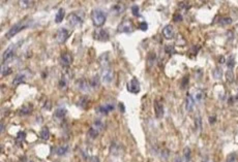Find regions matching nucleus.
<instances>
[{
	"instance_id": "obj_17",
	"label": "nucleus",
	"mask_w": 238,
	"mask_h": 162,
	"mask_svg": "<svg viewBox=\"0 0 238 162\" xmlns=\"http://www.w3.org/2000/svg\"><path fill=\"white\" fill-rule=\"evenodd\" d=\"M25 80H26L25 74H19L16 75V77H15V79H13V86H18V85H20V84H22V83L25 82Z\"/></svg>"
},
{
	"instance_id": "obj_18",
	"label": "nucleus",
	"mask_w": 238,
	"mask_h": 162,
	"mask_svg": "<svg viewBox=\"0 0 238 162\" xmlns=\"http://www.w3.org/2000/svg\"><path fill=\"white\" fill-rule=\"evenodd\" d=\"M64 15H65V10L64 9H59L58 10H57L56 13V16H55V22L56 23H61L62 20L64 19Z\"/></svg>"
},
{
	"instance_id": "obj_13",
	"label": "nucleus",
	"mask_w": 238,
	"mask_h": 162,
	"mask_svg": "<svg viewBox=\"0 0 238 162\" xmlns=\"http://www.w3.org/2000/svg\"><path fill=\"white\" fill-rule=\"evenodd\" d=\"M195 107V100H194L191 94L187 93V97H185V110L187 112H191Z\"/></svg>"
},
{
	"instance_id": "obj_35",
	"label": "nucleus",
	"mask_w": 238,
	"mask_h": 162,
	"mask_svg": "<svg viewBox=\"0 0 238 162\" xmlns=\"http://www.w3.org/2000/svg\"><path fill=\"white\" fill-rule=\"evenodd\" d=\"M226 162H237V154L236 153L230 154L228 156V158H227Z\"/></svg>"
},
{
	"instance_id": "obj_22",
	"label": "nucleus",
	"mask_w": 238,
	"mask_h": 162,
	"mask_svg": "<svg viewBox=\"0 0 238 162\" xmlns=\"http://www.w3.org/2000/svg\"><path fill=\"white\" fill-rule=\"evenodd\" d=\"M100 77L98 75H94L93 77L91 79V81H90V85H91V87L95 89V88H98V86H100Z\"/></svg>"
},
{
	"instance_id": "obj_3",
	"label": "nucleus",
	"mask_w": 238,
	"mask_h": 162,
	"mask_svg": "<svg viewBox=\"0 0 238 162\" xmlns=\"http://www.w3.org/2000/svg\"><path fill=\"white\" fill-rule=\"evenodd\" d=\"M113 79H114V72H113V70L110 68V66L103 68L102 79H100L102 82L104 84H110L112 81H113Z\"/></svg>"
},
{
	"instance_id": "obj_33",
	"label": "nucleus",
	"mask_w": 238,
	"mask_h": 162,
	"mask_svg": "<svg viewBox=\"0 0 238 162\" xmlns=\"http://www.w3.org/2000/svg\"><path fill=\"white\" fill-rule=\"evenodd\" d=\"M25 137H26V133L25 132H23V131H20L18 133V135H17V142H20V144H22L23 142V140L25 139Z\"/></svg>"
},
{
	"instance_id": "obj_4",
	"label": "nucleus",
	"mask_w": 238,
	"mask_h": 162,
	"mask_svg": "<svg viewBox=\"0 0 238 162\" xmlns=\"http://www.w3.org/2000/svg\"><path fill=\"white\" fill-rule=\"evenodd\" d=\"M93 37L94 39L100 40V41H108L110 38V35H109L108 30H106V29H96L93 32Z\"/></svg>"
},
{
	"instance_id": "obj_41",
	"label": "nucleus",
	"mask_w": 238,
	"mask_h": 162,
	"mask_svg": "<svg viewBox=\"0 0 238 162\" xmlns=\"http://www.w3.org/2000/svg\"><path fill=\"white\" fill-rule=\"evenodd\" d=\"M234 65H235V60H234L233 57H231V58L229 59V61H228V67L230 68V70H232V68L234 67Z\"/></svg>"
},
{
	"instance_id": "obj_15",
	"label": "nucleus",
	"mask_w": 238,
	"mask_h": 162,
	"mask_svg": "<svg viewBox=\"0 0 238 162\" xmlns=\"http://www.w3.org/2000/svg\"><path fill=\"white\" fill-rule=\"evenodd\" d=\"M78 87L81 91H83V92H88L90 89H91V85H90V83L87 82L86 80H80V81H78Z\"/></svg>"
},
{
	"instance_id": "obj_36",
	"label": "nucleus",
	"mask_w": 238,
	"mask_h": 162,
	"mask_svg": "<svg viewBox=\"0 0 238 162\" xmlns=\"http://www.w3.org/2000/svg\"><path fill=\"white\" fill-rule=\"evenodd\" d=\"M227 75V81L230 83H232L234 81V74H233V71L232 70H228V72L226 74Z\"/></svg>"
},
{
	"instance_id": "obj_10",
	"label": "nucleus",
	"mask_w": 238,
	"mask_h": 162,
	"mask_svg": "<svg viewBox=\"0 0 238 162\" xmlns=\"http://www.w3.org/2000/svg\"><path fill=\"white\" fill-rule=\"evenodd\" d=\"M154 114L157 119H162L164 117L165 109H164V105L161 101L154 100Z\"/></svg>"
},
{
	"instance_id": "obj_31",
	"label": "nucleus",
	"mask_w": 238,
	"mask_h": 162,
	"mask_svg": "<svg viewBox=\"0 0 238 162\" xmlns=\"http://www.w3.org/2000/svg\"><path fill=\"white\" fill-rule=\"evenodd\" d=\"M212 74H213V77H214L217 80H220L221 77V74H223V71H221V68H215L214 70H213Z\"/></svg>"
},
{
	"instance_id": "obj_16",
	"label": "nucleus",
	"mask_w": 238,
	"mask_h": 162,
	"mask_svg": "<svg viewBox=\"0 0 238 162\" xmlns=\"http://www.w3.org/2000/svg\"><path fill=\"white\" fill-rule=\"evenodd\" d=\"M66 114H67L66 109H64V107H58L55 110V113H54V118L57 119V120H62V119H64Z\"/></svg>"
},
{
	"instance_id": "obj_7",
	"label": "nucleus",
	"mask_w": 238,
	"mask_h": 162,
	"mask_svg": "<svg viewBox=\"0 0 238 162\" xmlns=\"http://www.w3.org/2000/svg\"><path fill=\"white\" fill-rule=\"evenodd\" d=\"M127 91L133 94H138L140 92V83H139V81L136 77H134V79L130 80V82H128Z\"/></svg>"
},
{
	"instance_id": "obj_11",
	"label": "nucleus",
	"mask_w": 238,
	"mask_h": 162,
	"mask_svg": "<svg viewBox=\"0 0 238 162\" xmlns=\"http://www.w3.org/2000/svg\"><path fill=\"white\" fill-rule=\"evenodd\" d=\"M73 62V57L70 53H62L60 56V63L63 67H68Z\"/></svg>"
},
{
	"instance_id": "obj_24",
	"label": "nucleus",
	"mask_w": 238,
	"mask_h": 162,
	"mask_svg": "<svg viewBox=\"0 0 238 162\" xmlns=\"http://www.w3.org/2000/svg\"><path fill=\"white\" fill-rule=\"evenodd\" d=\"M122 10H123V6L121 4H116L112 7V12H113V13H116V15H120Z\"/></svg>"
},
{
	"instance_id": "obj_14",
	"label": "nucleus",
	"mask_w": 238,
	"mask_h": 162,
	"mask_svg": "<svg viewBox=\"0 0 238 162\" xmlns=\"http://www.w3.org/2000/svg\"><path fill=\"white\" fill-rule=\"evenodd\" d=\"M133 31V24L130 21H124L119 25L118 27V32H132Z\"/></svg>"
},
{
	"instance_id": "obj_51",
	"label": "nucleus",
	"mask_w": 238,
	"mask_h": 162,
	"mask_svg": "<svg viewBox=\"0 0 238 162\" xmlns=\"http://www.w3.org/2000/svg\"><path fill=\"white\" fill-rule=\"evenodd\" d=\"M29 162H33V161H29Z\"/></svg>"
},
{
	"instance_id": "obj_6",
	"label": "nucleus",
	"mask_w": 238,
	"mask_h": 162,
	"mask_svg": "<svg viewBox=\"0 0 238 162\" xmlns=\"http://www.w3.org/2000/svg\"><path fill=\"white\" fill-rule=\"evenodd\" d=\"M15 50H16L15 45H12L4 51V53L2 54V63L4 64L5 62L12 60L13 58V56H15Z\"/></svg>"
},
{
	"instance_id": "obj_43",
	"label": "nucleus",
	"mask_w": 238,
	"mask_h": 162,
	"mask_svg": "<svg viewBox=\"0 0 238 162\" xmlns=\"http://www.w3.org/2000/svg\"><path fill=\"white\" fill-rule=\"evenodd\" d=\"M187 82H188V79H187V77H185L184 79H183V82H182V88H185Z\"/></svg>"
},
{
	"instance_id": "obj_21",
	"label": "nucleus",
	"mask_w": 238,
	"mask_h": 162,
	"mask_svg": "<svg viewBox=\"0 0 238 162\" xmlns=\"http://www.w3.org/2000/svg\"><path fill=\"white\" fill-rule=\"evenodd\" d=\"M183 157H184L185 162H191V149L188 147H185L184 150H183Z\"/></svg>"
},
{
	"instance_id": "obj_37",
	"label": "nucleus",
	"mask_w": 238,
	"mask_h": 162,
	"mask_svg": "<svg viewBox=\"0 0 238 162\" xmlns=\"http://www.w3.org/2000/svg\"><path fill=\"white\" fill-rule=\"evenodd\" d=\"M132 12H133V15L135 16V17H138V16L140 15V13H139V12H140V9H139L138 5H136V4L133 5V6H132Z\"/></svg>"
},
{
	"instance_id": "obj_1",
	"label": "nucleus",
	"mask_w": 238,
	"mask_h": 162,
	"mask_svg": "<svg viewBox=\"0 0 238 162\" xmlns=\"http://www.w3.org/2000/svg\"><path fill=\"white\" fill-rule=\"evenodd\" d=\"M92 23L95 27H102L106 23L107 16L102 9H94L91 13Z\"/></svg>"
},
{
	"instance_id": "obj_47",
	"label": "nucleus",
	"mask_w": 238,
	"mask_h": 162,
	"mask_svg": "<svg viewBox=\"0 0 238 162\" xmlns=\"http://www.w3.org/2000/svg\"><path fill=\"white\" fill-rule=\"evenodd\" d=\"M220 63H221V64H224V63H225V57H221V58H220Z\"/></svg>"
},
{
	"instance_id": "obj_23",
	"label": "nucleus",
	"mask_w": 238,
	"mask_h": 162,
	"mask_svg": "<svg viewBox=\"0 0 238 162\" xmlns=\"http://www.w3.org/2000/svg\"><path fill=\"white\" fill-rule=\"evenodd\" d=\"M32 110V106H30V105H25V106H23L20 110V114L25 116V115H29L30 113H31Z\"/></svg>"
},
{
	"instance_id": "obj_30",
	"label": "nucleus",
	"mask_w": 238,
	"mask_h": 162,
	"mask_svg": "<svg viewBox=\"0 0 238 162\" xmlns=\"http://www.w3.org/2000/svg\"><path fill=\"white\" fill-rule=\"evenodd\" d=\"M221 26H226V25H230L232 23V19L231 18H228V17H225V18H221L220 20V22Z\"/></svg>"
},
{
	"instance_id": "obj_44",
	"label": "nucleus",
	"mask_w": 238,
	"mask_h": 162,
	"mask_svg": "<svg viewBox=\"0 0 238 162\" xmlns=\"http://www.w3.org/2000/svg\"><path fill=\"white\" fill-rule=\"evenodd\" d=\"M119 107H120V110H121V113L125 112V106H124V104L122 103V102H120V103H119Z\"/></svg>"
},
{
	"instance_id": "obj_27",
	"label": "nucleus",
	"mask_w": 238,
	"mask_h": 162,
	"mask_svg": "<svg viewBox=\"0 0 238 162\" xmlns=\"http://www.w3.org/2000/svg\"><path fill=\"white\" fill-rule=\"evenodd\" d=\"M147 61H148V63H149V65L151 66L153 63H154L155 61H157V55H155L154 53H149V55H148V57H147Z\"/></svg>"
},
{
	"instance_id": "obj_29",
	"label": "nucleus",
	"mask_w": 238,
	"mask_h": 162,
	"mask_svg": "<svg viewBox=\"0 0 238 162\" xmlns=\"http://www.w3.org/2000/svg\"><path fill=\"white\" fill-rule=\"evenodd\" d=\"M12 74V68L9 66H5V65H2V68H1V74L2 77L4 75H9Z\"/></svg>"
},
{
	"instance_id": "obj_25",
	"label": "nucleus",
	"mask_w": 238,
	"mask_h": 162,
	"mask_svg": "<svg viewBox=\"0 0 238 162\" xmlns=\"http://www.w3.org/2000/svg\"><path fill=\"white\" fill-rule=\"evenodd\" d=\"M98 133H100V131H98L96 128H94L93 126H92L88 131V135L91 137V139H95V137L98 135Z\"/></svg>"
},
{
	"instance_id": "obj_38",
	"label": "nucleus",
	"mask_w": 238,
	"mask_h": 162,
	"mask_svg": "<svg viewBox=\"0 0 238 162\" xmlns=\"http://www.w3.org/2000/svg\"><path fill=\"white\" fill-rule=\"evenodd\" d=\"M203 97H204V95H203V92H202V91H197V93H196V100L197 101L201 102L202 100H203Z\"/></svg>"
},
{
	"instance_id": "obj_32",
	"label": "nucleus",
	"mask_w": 238,
	"mask_h": 162,
	"mask_svg": "<svg viewBox=\"0 0 238 162\" xmlns=\"http://www.w3.org/2000/svg\"><path fill=\"white\" fill-rule=\"evenodd\" d=\"M66 86H67V79H66L65 75H63V77H61V80H60V82H59V87L61 89H65L66 88Z\"/></svg>"
},
{
	"instance_id": "obj_8",
	"label": "nucleus",
	"mask_w": 238,
	"mask_h": 162,
	"mask_svg": "<svg viewBox=\"0 0 238 162\" xmlns=\"http://www.w3.org/2000/svg\"><path fill=\"white\" fill-rule=\"evenodd\" d=\"M68 36H70V32H68L67 29H65V28H60L59 30L57 31L56 40L59 42V44H64V42L67 40Z\"/></svg>"
},
{
	"instance_id": "obj_49",
	"label": "nucleus",
	"mask_w": 238,
	"mask_h": 162,
	"mask_svg": "<svg viewBox=\"0 0 238 162\" xmlns=\"http://www.w3.org/2000/svg\"><path fill=\"white\" fill-rule=\"evenodd\" d=\"M174 162H181V161H180V160H178V159H176V160H175Z\"/></svg>"
},
{
	"instance_id": "obj_40",
	"label": "nucleus",
	"mask_w": 238,
	"mask_h": 162,
	"mask_svg": "<svg viewBox=\"0 0 238 162\" xmlns=\"http://www.w3.org/2000/svg\"><path fill=\"white\" fill-rule=\"evenodd\" d=\"M139 28H140L142 31H146L147 29H148V24L146 22H142L139 24Z\"/></svg>"
},
{
	"instance_id": "obj_42",
	"label": "nucleus",
	"mask_w": 238,
	"mask_h": 162,
	"mask_svg": "<svg viewBox=\"0 0 238 162\" xmlns=\"http://www.w3.org/2000/svg\"><path fill=\"white\" fill-rule=\"evenodd\" d=\"M181 20H182V17L180 16V13L174 16V21H175V22H179V21H181Z\"/></svg>"
},
{
	"instance_id": "obj_39",
	"label": "nucleus",
	"mask_w": 238,
	"mask_h": 162,
	"mask_svg": "<svg viewBox=\"0 0 238 162\" xmlns=\"http://www.w3.org/2000/svg\"><path fill=\"white\" fill-rule=\"evenodd\" d=\"M165 50H166V52L168 53V54H170V55H172L173 53H175L174 47H173V45H167L166 48H165Z\"/></svg>"
},
{
	"instance_id": "obj_9",
	"label": "nucleus",
	"mask_w": 238,
	"mask_h": 162,
	"mask_svg": "<svg viewBox=\"0 0 238 162\" xmlns=\"http://www.w3.org/2000/svg\"><path fill=\"white\" fill-rule=\"evenodd\" d=\"M115 109L114 104L113 103H106V104H103V105H100V106L96 109V112L98 114L100 115H108L109 113L112 112Z\"/></svg>"
},
{
	"instance_id": "obj_2",
	"label": "nucleus",
	"mask_w": 238,
	"mask_h": 162,
	"mask_svg": "<svg viewBox=\"0 0 238 162\" xmlns=\"http://www.w3.org/2000/svg\"><path fill=\"white\" fill-rule=\"evenodd\" d=\"M27 26L28 25H27V24H23V22H19L17 24H15V25L7 31V33L5 34V36H6V38H12V37H13L15 35H17L20 31H22L23 29H25Z\"/></svg>"
},
{
	"instance_id": "obj_5",
	"label": "nucleus",
	"mask_w": 238,
	"mask_h": 162,
	"mask_svg": "<svg viewBox=\"0 0 238 162\" xmlns=\"http://www.w3.org/2000/svg\"><path fill=\"white\" fill-rule=\"evenodd\" d=\"M67 20H68V23H70V25L73 26V27L80 26L81 24L83 23V18H81L77 13H70V15H68Z\"/></svg>"
},
{
	"instance_id": "obj_12",
	"label": "nucleus",
	"mask_w": 238,
	"mask_h": 162,
	"mask_svg": "<svg viewBox=\"0 0 238 162\" xmlns=\"http://www.w3.org/2000/svg\"><path fill=\"white\" fill-rule=\"evenodd\" d=\"M163 35L166 39H172L174 38V28L172 25H166L163 29Z\"/></svg>"
},
{
	"instance_id": "obj_46",
	"label": "nucleus",
	"mask_w": 238,
	"mask_h": 162,
	"mask_svg": "<svg viewBox=\"0 0 238 162\" xmlns=\"http://www.w3.org/2000/svg\"><path fill=\"white\" fill-rule=\"evenodd\" d=\"M20 3H21V6L27 7V6H28L27 3H30V1H20Z\"/></svg>"
},
{
	"instance_id": "obj_20",
	"label": "nucleus",
	"mask_w": 238,
	"mask_h": 162,
	"mask_svg": "<svg viewBox=\"0 0 238 162\" xmlns=\"http://www.w3.org/2000/svg\"><path fill=\"white\" fill-rule=\"evenodd\" d=\"M68 152V146H61V147H59V148H57V150H56V154L58 156H63V155H65Z\"/></svg>"
},
{
	"instance_id": "obj_45",
	"label": "nucleus",
	"mask_w": 238,
	"mask_h": 162,
	"mask_svg": "<svg viewBox=\"0 0 238 162\" xmlns=\"http://www.w3.org/2000/svg\"><path fill=\"white\" fill-rule=\"evenodd\" d=\"M90 162H100V159L96 156H93V157L90 158Z\"/></svg>"
},
{
	"instance_id": "obj_28",
	"label": "nucleus",
	"mask_w": 238,
	"mask_h": 162,
	"mask_svg": "<svg viewBox=\"0 0 238 162\" xmlns=\"http://www.w3.org/2000/svg\"><path fill=\"white\" fill-rule=\"evenodd\" d=\"M195 125H196V128L198 129L199 131L202 130V119L199 115L195 118Z\"/></svg>"
},
{
	"instance_id": "obj_34",
	"label": "nucleus",
	"mask_w": 238,
	"mask_h": 162,
	"mask_svg": "<svg viewBox=\"0 0 238 162\" xmlns=\"http://www.w3.org/2000/svg\"><path fill=\"white\" fill-rule=\"evenodd\" d=\"M93 127L96 128L98 131H100V130H103V129H104V124H103V122L100 120H96L94 122V124H93Z\"/></svg>"
},
{
	"instance_id": "obj_19",
	"label": "nucleus",
	"mask_w": 238,
	"mask_h": 162,
	"mask_svg": "<svg viewBox=\"0 0 238 162\" xmlns=\"http://www.w3.org/2000/svg\"><path fill=\"white\" fill-rule=\"evenodd\" d=\"M40 137L43 140H47L50 137V131H49L48 127H43L42 130L40 132Z\"/></svg>"
},
{
	"instance_id": "obj_26",
	"label": "nucleus",
	"mask_w": 238,
	"mask_h": 162,
	"mask_svg": "<svg viewBox=\"0 0 238 162\" xmlns=\"http://www.w3.org/2000/svg\"><path fill=\"white\" fill-rule=\"evenodd\" d=\"M87 104H88V99H87L86 97H82L78 102V105L81 107V109H86Z\"/></svg>"
},
{
	"instance_id": "obj_48",
	"label": "nucleus",
	"mask_w": 238,
	"mask_h": 162,
	"mask_svg": "<svg viewBox=\"0 0 238 162\" xmlns=\"http://www.w3.org/2000/svg\"><path fill=\"white\" fill-rule=\"evenodd\" d=\"M3 128H4V125H3V124H1V132L3 131Z\"/></svg>"
},
{
	"instance_id": "obj_50",
	"label": "nucleus",
	"mask_w": 238,
	"mask_h": 162,
	"mask_svg": "<svg viewBox=\"0 0 238 162\" xmlns=\"http://www.w3.org/2000/svg\"><path fill=\"white\" fill-rule=\"evenodd\" d=\"M236 99H237V100H238V94H237V96H236Z\"/></svg>"
}]
</instances>
